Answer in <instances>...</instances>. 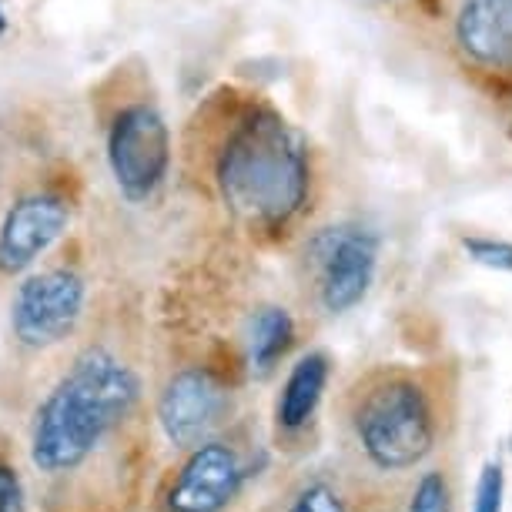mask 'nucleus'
Returning <instances> with one entry per match:
<instances>
[{"label":"nucleus","instance_id":"1","mask_svg":"<svg viewBox=\"0 0 512 512\" xmlns=\"http://www.w3.org/2000/svg\"><path fill=\"white\" fill-rule=\"evenodd\" d=\"M141 405V375L111 345H84L27 422V459L41 479L77 476Z\"/></svg>","mask_w":512,"mask_h":512},{"label":"nucleus","instance_id":"2","mask_svg":"<svg viewBox=\"0 0 512 512\" xmlns=\"http://www.w3.org/2000/svg\"><path fill=\"white\" fill-rule=\"evenodd\" d=\"M215 188L245 228L285 231L312 188L302 134L272 108H245L218 141Z\"/></svg>","mask_w":512,"mask_h":512},{"label":"nucleus","instance_id":"3","mask_svg":"<svg viewBox=\"0 0 512 512\" xmlns=\"http://www.w3.org/2000/svg\"><path fill=\"white\" fill-rule=\"evenodd\" d=\"M349 436L365 466L399 476L432 456L439 419L429 392L415 375L385 369L365 375L352 392Z\"/></svg>","mask_w":512,"mask_h":512},{"label":"nucleus","instance_id":"4","mask_svg":"<svg viewBox=\"0 0 512 512\" xmlns=\"http://www.w3.org/2000/svg\"><path fill=\"white\" fill-rule=\"evenodd\" d=\"M104 154L124 201L144 205L158 195L171 171V128L158 104L151 98L124 101L108 121Z\"/></svg>","mask_w":512,"mask_h":512},{"label":"nucleus","instance_id":"5","mask_svg":"<svg viewBox=\"0 0 512 512\" xmlns=\"http://www.w3.org/2000/svg\"><path fill=\"white\" fill-rule=\"evenodd\" d=\"M88 305V282L67 265L24 278L11 302V338L24 352H51L77 332Z\"/></svg>","mask_w":512,"mask_h":512},{"label":"nucleus","instance_id":"6","mask_svg":"<svg viewBox=\"0 0 512 512\" xmlns=\"http://www.w3.org/2000/svg\"><path fill=\"white\" fill-rule=\"evenodd\" d=\"M251 479V462L235 442L211 436L181 452V462L164 479L158 512H228Z\"/></svg>","mask_w":512,"mask_h":512},{"label":"nucleus","instance_id":"7","mask_svg":"<svg viewBox=\"0 0 512 512\" xmlns=\"http://www.w3.org/2000/svg\"><path fill=\"white\" fill-rule=\"evenodd\" d=\"M228 409V385L205 365H185V369L171 372L154 402L158 425L175 452H188L198 442L215 436L221 422L228 419Z\"/></svg>","mask_w":512,"mask_h":512},{"label":"nucleus","instance_id":"8","mask_svg":"<svg viewBox=\"0 0 512 512\" xmlns=\"http://www.w3.org/2000/svg\"><path fill=\"white\" fill-rule=\"evenodd\" d=\"M318 305L328 315H345L369 295L379 265V238L369 228L342 225L318 238Z\"/></svg>","mask_w":512,"mask_h":512},{"label":"nucleus","instance_id":"9","mask_svg":"<svg viewBox=\"0 0 512 512\" xmlns=\"http://www.w3.org/2000/svg\"><path fill=\"white\" fill-rule=\"evenodd\" d=\"M71 225V201L61 191H27L0 221V278H17L54 248Z\"/></svg>","mask_w":512,"mask_h":512},{"label":"nucleus","instance_id":"10","mask_svg":"<svg viewBox=\"0 0 512 512\" xmlns=\"http://www.w3.org/2000/svg\"><path fill=\"white\" fill-rule=\"evenodd\" d=\"M456 44L472 64L512 71V0H462Z\"/></svg>","mask_w":512,"mask_h":512},{"label":"nucleus","instance_id":"11","mask_svg":"<svg viewBox=\"0 0 512 512\" xmlns=\"http://www.w3.org/2000/svg\"><path fill=\"white\" fill-rule=\"evenodd\" d=\"M328 375H332V365L325 352H308L288 369L275 402V425L282 436H302L315 422L328 389Z\"/></svg>","mask_w":512,"mask_h":512},{"label":"nucleus","instance_id":"12","mask_svg":"<svg viewBox=\"0 0 512 512\" xmlns=\"http://www.w3.org/2000/svg\"><path fill=\"white\" fill-rule=\"evenodd\" d=\"M295 342V318L282 305H262L245 322V359L255 375H268Z\"/></svg>","mask_w":512,"mask_h":512},{"label":"nucleus","instance_id":"13","mask_svg":"<svg viewBox=\"0 0 512 512\" xmlns=\"http://www.w3.org/2000/svg\"><path fill=\"white\" fill-rule=\"evenodd\" d=\"M285 512H349V502L332 479L312 476L292 489Z\"/></svg>","mask_w":512,"mask_h":512},{"label":"nucleus","instance_id":"14","mask_svg":"<svg viewBox=\"0 0 512 512\" xmlns=\"http://www.w3.org/2000/svg\"><path fill=\"white\" fill-rule=\"evenodd\" d=\"M405 512H452V486L446 472H422L409 492V509Z\"/></svg>","mask_w":512,"mask_h":512},{"label":"nucleus","instance_id":"15","mask_svg":"<svg viewBox=\"0 0 512 512\" xmlns=\"http://www.w3.org/2000/svg\"><path fill=\"white\" fill-rule=\"evenodd\" d=\"M462 251L469 255V262H476L482 268H492V272H512V241L469 235V238H462Z\"/></svg>","mask_w":512,"mask_h":512},{"label":"nucleus","instance_id":"16","mask_svg":"<svg viewBox=\"0 0 512 512\" xmlns=\"http://www.w3.org/2000/svg\"><path fill=\"white\" fill-rule=\"evenodd\" d=\"M502 502H506V469L499 459H489L479 472L472 512H502Z\"/></svg>","mask_w":512,"mask_h":512},{"label":"nucleus","instance_id":"17","mask_svg":"<svg viewBox=\"0 0 512 512\" xmlns=\"http://www.w3.org/2000/svg\"><path fill=\"white\" fill-rule=\"evenodd\" d=\"M0 512H27V489L21 466L7 449H0Z\"/></svg>","mask_w":512,"mask_h":512},{"label":"nucleus","instance_id":"18","mask_svg":"<svg viewBox=\"0 0 512 512\" xmlns=\"http://www.w3.org/2000/svg\"><path fill=\"white\" fill-rule=\"evenodd\" d=\"M7 27V17H4V7H0V31Z\"/></svg>","mask_w":512,"mask_h":512},{"label":"nucleus","instance_id":"19","mask_svg":"<svg viewBox=\"0 0 512 512\" xmlns=\"http://www.w3.org/2000/svg\"><path fill=\"white\" fill-rule=\"evenodd\" d=\"M509 446H512V442H509Z\"/></svg>","mask_w":512,"mask_h":512}]
</instances>
